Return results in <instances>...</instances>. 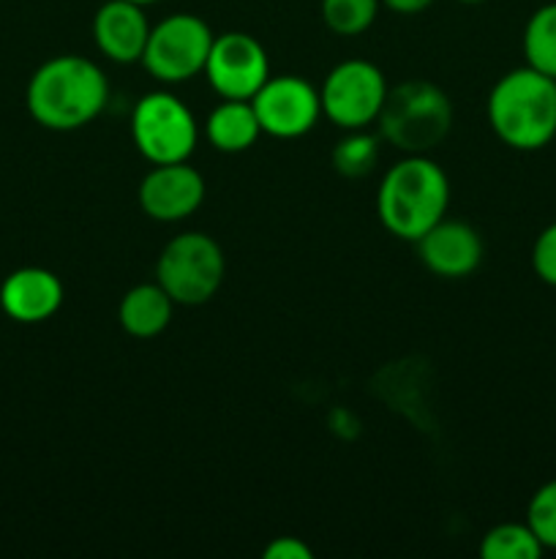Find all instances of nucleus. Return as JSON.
Masks as SVG:
<instances>
[{
	"label": "nucleus",
	"mask_w": 556,
	"mask_h": 559,
	"mask_svg": "<svg viewBox=\"0 0 556 559\" xmlns=\"http://www.w3.org/2000/svg\"><path fill=\"white\" fill-rule=\"evenodd\" d=\"M109 82L93 60L58 55L33 71L25 104L31 118L49 131H76L98 118L107 107Z\"/></svg>",
	"instance_id": "obj_1"
},
{
	"label": "nucleus",
	"mask_w": 556,
	"mask_h": 559,
	"mask_svg": "<svg viewBox=\"0 0 556 559\" xmlns=\"http://www.w3.org/2000/svg\"><path fill=\"white\" fill-rule=\"evenodd\" d=\"M450 205V180L445 169L428 156H407L392 164L376 191V216L396 238H423L442 222Z\"/></svg>",
	"instance_id": "obj_2"
},
{
	"label": "nucleus",
	"mask_w": 556,
	"mask_h": 559,
	"mask_svg": "<svg viewBox=\"0 0 556 559\" xmlns=\"http://www.w3.org/2000/svg\"><path fill=\"white\" fill-rule=\"evenodd\" d=\"M488 123L512 151L532 153L551 145L556 136V80L532 66L507 71L491 87Z\"/></svg>",
	"instance_id": "obj_3"
},
{
	"label": "nucleus",
	"mask_w": 556,
	"mask_h": 559,
	"mask_svg": "<svg viewBox=\"0 0 556 559\" xmlns=\"http://www.w3.org/2000/svg\"><path fill=\"white\" fill-rule=\"evenodd\" d=\"M382 136L407 156H425L439 147L452 129V102L428 80H407L387 87L376 118Z\"/></svg>",
	"instance_id": "obj_4"
},
{
	"label": "nucleus",
	"mask_w": 556,
	"mask_h": 559,
	"mask_svg": "<svg viewBox=\"0 0 556 559\" xmlns=\"http://www.w3.org/2000/svg\"><path fill=\"white\" fill-rule=\"evenodd\" d=\"M227 260L210 235L180 233L161 249L156 282L167 289L174 306H202L221 289Z\"/></svg>",
	"instance_id": "obj_5"
},
{
	"label": "nucleus",
	"mask_w": 556,
	"mask_h": 559,
	"mask_svg": "<svg viewBox=\"0 0 556 559\" xmlns=\"http://www.w3.org/2000/svg\"><path fill=\"white\" fill-rule=\"evenodd\" d=\"M131 140L150 164L189 162L196 151L200 129L194 112L167 91H153L131 112Z\"/></svg>",
	"instance_id": "obj_6"
},
{
	"label": "nucleus",
	"mask_w": 556,
	"mask_h": 559,
	"mask_svg": "<svg viewBox=\"0 0 556 559\" xmlns=\"http://www.w3.org/2000/svg\"><path fill=\"white\" fill-rule=\"evenodd\" d=\"M213 31L196 14H169L150 27L145 55L140 63L147 74L167 85H180L191 76L202 74L213 47Z\"/></svg>",
	"instance_id": "obj_7"
},
{
	"label": "nucleus",
	"mask_w": 556,
	"mask_h": 559,
	"mask_svg": "<svg viewBox=\"0 0 556 559\" xmlns=\"http://www.w3.org/2000/svg\"><path fill=\"white\" fill-rule=\"evenodd\" d=\"M387 96V80L368 60H343L325 76L319 98L322 115L343 131L376 123Z\"/></svg>",
	"instance_id": "obj_8"
},
{
	"label": "nucleus",
	"mask_w": 556,
	"mask_h": 559,
	"mask_svg": "<svg viewBox=\"0 0 556 559\" xmlns=\"http://www.w3.org/2000/svg\"><path fill=\"white\" fill-rule=\"evenodd\" d=\"M205 76L221 98L251 102L270 80V60L265 47L249 33H221L213 38Z\"/></svg>",
	"instance_id": "obj_9"
},
{
	"label": "nucleus",
	"mask_w": 556,
	"mask_h": 559,
	"mask_svg": "<svg viewBox=\"0 0 556 559\" xmlns=\"http://www.w3.org/2000/svg\"><path fill=\"white\" fill-rule=\"evenodd\" d=\"M254 112L262 134L276 140H298L309 134L322 115L319 91L309 80L294 74L270 76L254 98Z\"/></svg>",
	"instance_id": "obj_10"
},
{
	"label": "nucleus",
	"mask_w": 556,
	"mask_h": 559,
	"mask_svg": "<svg viewBox=\"0 0 556 559\" xmlns=\"http://www.w3.org/2000/svg\"><path fill=\"white\" fill-rule=\"evenodd\" d=\"M142 213L153 222H183L205 202V178L189 162L153 164L136 191Z\"/></svg>",
	"instance_id": "obj_11"
},
{
	"label": "nucleus",
	"mask_w": 556,
	"mask_h": 559,
	"mask_svg": "<svg viewBox=\"0 0 556 559\" xmlns=\"http://www.w3.org/2000/svg\"><path fill=\"white\" fill-rule=\"evenodd\" d=\"M418 257L434 276L439 278H467L483 262V238L467 222L442 218L420 240Z\"/></svg>",
	"instance_id": "obj_12"
},
{
	"label": "nucleus",
	"mask_w": 556,
	"mask_h": 559,
	"mask_svg": "<svg viewBox=\"0 0 556 559\" xmlns=\"http://www.w3.org/2000/svg\"><path fill=\"white\" fill-rule=\"evenodd\" d=\"M63 306V284L52 271L38 265L16 267L0 284V309L20 325H38Z\"/></svg>",
	"instance_id": "obj_13"
},
{
	"label": "nucleus",
	"mask_w": 556,
	"mask_h": 559,
	"mask_svg": "<svg viewBox=\"0 0 556 559\" xmlns=\"http://www.w3.org/2000/svg\"><path fill=\"white\" fill-rule=\"evenodd\" d=\"M150 22L145 5L129 0H107L93 16V41L112 63H140L145 55Z\"/></svg>",
	"instance_id": "obj_14"
},
{
	"label": "nucleus",
	"mask_w": 556,
	"mask_h": 559,
	"mask_svg": "<svg viewBox=\"0 0 556 559\" xmlns=\"http://www.w3.org/2000/svg\"><path fill=\"white\" fill-rule=\"evenodd\" d=\"M174 300L161 284H136L123 295L118 306V322L129 336L156 338L172 322Z\"/></svg>",
	"instance_id": "obj_15"
},
{
	"label": "nucleus",
	"mask_w": 556,
	"mask_h": 559,
	"mask_svg": "<svg viewBox=\"0 0 556 559\" xmlns=\"http://www.w3.org/2000/svg\"><path fill=\"white\" fill-rule=\"evenodd\" d=\"M205 134L210 145L221 153H243L256 145L262 126L256 120L254 104L223 98L210 115H207Z\"/></svg>",
	"instance_id": "obj_16"
},
{
	"label": "nucleus",
	"mask_w": 556,
	"mask_h": 559,
	"mask_svg": "<svg viewBox=\"0 0 556 559\" xmlns=\"http://www.w3.org/2000/svg\"><path fill=\"white\" fill-rule=\"evenodd\" d=\"M523 58L534 71L556 80V3L540 5L527 20Z\"/></svg>",
	"instance_id": "obj_17"
},
{
	"label": "nucleus",
	"mask_w": 556,
	"mask_h": 559,
	"mask_svg": "<svg viewBox=\"0 0 556 559\" xmlns=\"http://www.w3.org/2000/svg\"><path fill=\"white\" fill-rule=\"evenodd\" d=\"M543 551V544L527 522L496 524L483 535V544H480L483 559H540Z\"/></svg>",
	"instance_id": "obj_18"
},
{
	"label": "nucleus",
	"mask_w": 556,
	"mask_h": 559,
	"mask_svg": "<svg viewBox=\"0 0 556 559\" xmlns=\"http://www.w3.org/2000/svg\"><path fill=\"white\" fill-rule=\"evenodd\" d=\"M330 162L333 169L343 178H365V175L374 173L376 162H379V140L365 129L347 131L333 147Z\"/></svg>",
	"instance_id": "obj_19"
},
{
	"label": "nucleus",
	"mask_w": 556,
	"mask_h": 559,
	"mask_svg": "<svg viewBox=\"0 0 556 559\" xmlns=\"http://www.w3.org/2000/svg\"><path fill=\"white\" fill-rule=\"evenodd\" d=\"M382 0H322V22L336 36H360L374 25Z\"/></svg>",
	"instance_id": "obj_20"
},
{
	"label": "nucleus",
	"mask_w": 556,
	"mask_h": 559,
	"mask_svg": "<svg viewBox=\"0 0 556 559\" xmlns=\"http://www.w3.org/2000/svg\"><path fill=\"white\" fill-rule=\"evenodd\" d=\"M527 524L537 535L543 549L556 551V478L540 486L532 495L527 508Z\"/></svg>",
	"instance_id": "obj_21"
},
{
	"label": "nucleus",
	"mask_w": 556,
	"mask_h": 559,
	"mask_svg": "<svg viewBox=\"0 0 556 559\" xmlns=\"http://www.w3.org/2000/svg\"><path fill=\"white\" fill-rule=\"evenodd\" d=\"M532 267L537 278L548 287H556V222L537 235L532 246Z\"/></svg>",
	"instance_id": "obj_22"
},
{
	"label": "nucleus",
	"mask_w": 556,
	"mask_h": 559,
	"mask_svg": "<svg viewBox=\"0 0 556 559\" xmlns=\"http://www.w3.org/2000/svg\"><path fill=\"white\" fill-rule=\"evenodd\" d=\"M309 546L300 538H292V535H283V538H276L267 544L265 559H311Z\"/></svg>",
	"instance_id": "obj_23"
},
{
	"label": "nucleus",
	"mask_w": 556,
	"mask_h": 559,
	"mask_svg": "<svg viewBox=\"0 0 556 559\" xmlns=\"http://www.w3.org/2000/svg\"><path fill=\"white\" fill-rule=\"evenodd\" d=\"M434 3V0H382V5H387L390 11H396V14H420V11H425L428 5Z\"/></svg>",
	"instance_id": "obj_24"
},
{
	"label": "nucleus",
	"mask_w": 556,
	"mask_h": 559,
	"mask_svg": "<svg viewBox=\"0 0 556 559\" xmlns=\"http://www.w3.org/2000/svg\"><path fill=\"white\" fill-rule=\"evenodd\" d=\"M129 3H136V5H153V3H161V0H129Z\"/></svg>",
	"instance_id": "obj_25"
},
{
	"label": "nucleus",
	"mask_w": 556,
	"mask_h": 559,
	"mask_svg": "<svg viewBox=\"0 0 556 559\" xmlns=\"http://www.w3.org/2000/svg\"><path fill=\"white\" fill-rule=\"evenodd\" d=\"M458 3H467V5H478V3H485V0H458Z\"/></svg>",
	"instance_id": "obj_26"
}]
</instances>
